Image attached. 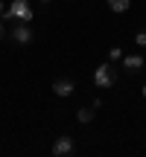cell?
I'll use <instances>...</instances> for the list:
<instances>
[{
    "label": "cell",
    "instance_id": "10",
    "mask_svg": "<svg viewBox=\"0 0 146 157\" xmlns=\"http://www.w3.org/2000/svg\"><path fill=\"white\" fill-rule=\"evenodd\" d=\"M135 44H137V47H146V29H143V32H137V35H135Z\"/></svg>",
    "mask_w": 146,
    "mask_h": 157
},
{
    "label": "cell",
    "instance_id": "13",
    "mask_svg": "<svg viewBox=\"0 0 146 157\" xmlns=\"http://www.w3.org/2000/svg\"><path fill=\"white\" fill-rule=\"evenodd\" d=\"M140 93H143V96H146V84H143V90H140Z\"/></svg>",
    "mask_w": 146,
    "mask_h": 157
},
{
    "label": "cell",
    "instance_id": "8",
    "mask_svg": "<svg viewBox=\"0 0 146 157\" xmlns=\"http://www.w3.org/2000/svg\"><path fill=\"white\" fill-rule=\"evenodd\" d=\"M76 119H79L82 125L94 122V108H79V111H76Z\"/></svg>",
    "mask_w": 146,
    "mask_h": 157
},
{
    "label": "cell",
    "instance_id": "1",
    "mask_svg": "<svg viewBox=\"0 0 146 157\" xmlns=\"http://www.w3.org/2000/svg\"><path fill=\"white\" fill-rule=\"evenodd\" d=\"M3 21H32V9H29V0H12V6L3 12Z\"/></svg>",
    "mask_w": 146,
    "mask_h": 157
},
{
    "label": "cell",
    "instance_id": "2",
    "mask_svg": "<svg viewBox=\"0 0 146 157\" xmlns=\"http://www.w3.org/2000/svg\"><path fill=\"white\" fill-rule=\"evenodd\" d=\"M94 84L96 87H114V84H117V70H114L111 64H99V67L94 70Z\"/></svg>",
    "mask_w": 146,
    "mask_h": 157
},
{
    "label": "cell",
    "instance_id": "9",
    "mask_svg": "<svg viewBox=\"0 0 146 157\" xmlns=\"http://www.w3.org/2000/svg\"><path fill=\"white\" fill-rule=\"evenodd\" d=\"M108 58H111V61H120V58H123V50H120V47H111V50H108Z\"/></svg>",
    "mask_w": 146,
    "mask_h": 157
},
{
    "label": "cell",
    "instance_id": "11",
    "mask_svg": "<svg viewBox=\"0 0 146 157\" xmlns=\"http://www.w3.org/2000/svg\"><path fill=\"white\" fill-rule=\"evenodd\" d=\"M3 12H6V9H3V0H0V17H3Z\"/></svg>",
    "mask_w": 146,
    "mask_h": 157
},
{
    "label": "cell",
    "instance_id": "7",
    "mask_svg": "<svg viewBox=\"0 0 146 157\" xmlns=\"http://www.w3.org/2000/svg\"><path fill=\"white\" fill-rule=\"evenodd\" d=\"M105 3H108V9L117 12V15H123V12L132 9V0H105Z\"/></svg>",
    "mask_w": 146,
    "mask_h": 157
},
{
    "label": "cell",
    "instance_id": "14",
    "mask_svg": "<svg viewBox=\"0 0 146 157\" xmlns=\"http://www.w3.org/2000/svg\"><path fill=\"white\" fill-rule=\"evenodd\" d=\"M41 3H53V0H41Z\"/></svg>",
    "mask_w": 146,
    "mask_h": 157
},
{
    "label": "cell",
    "instance_id": "4",
    "mask_svg": "<svg viewBox=\"0 0 146 157\" xmlns=\"http://www.w3.org/2000/svg\"><path fill=\"white\" fill-rule=\"evenodd\" d=\"M73 90H76V84H73V78H67V76H59L56 82H53V96H59V99L73 96Z\"/></svg>",
    "mask_w": 146,
    "mask_h": 157
},
{
    "label": "cell",
    "instance_id": "5",
    "mask_svg": "<svg viewBox=\"0 0 146 157\" xmlns=\"http://www.w3.org/2000/svg\"><path fill=\"white\" fill-rule=\"evenodd\" d=\"M143 64H146V58L140 56V52H129V56H123V70L129 76H135L137 70H143Z\"/></svg>",
    "mask_w": 146,
    "mask_h": 157
},
{
    "label": "cell",
    "instance_id": "3",
    "mask_svg": "<svg viewBox=\"0 0 146 157\" xmlns=\"http://www.w3.org/2000/svg\"><path fill=\"white\" fill-rule=\"evenodd\" d=\"M32 38H35V32H32V26L26 21H18L12 26V41L15 44H32Z\"/></svg>",
    "mask_w": 146,
    "mask_h": 157
},
{
    "label": "cell",
    "instance_id": "6",
    "mask_svg": "<svg viewBox=\"0 0 146 157\" xmlns=\"http://www.w3.org/2000/svg\"><path fill=\"white\" fill-rule=\"evenodd\" d=\"M73 148H76V143H73V137H67V134H62L53 143V154L56 157H67V154H73Z\"/></svg>",
    "mask_w": 146,
    "mask_h": 157
},
{
    "label": "cell",
    "instance_id": "12",
    "mask_svg": "<svg viewBox=\"0 0 146 157\" xmlns=\"http://www.w3.org/2000/svg\"><path fill=\"white\" fill-rule=\"evenodd\" d=\"M0 35H3V21H0Z\"/></svg>",
    "mask_w": 146,
    "mask_h": 157
}]
</instances>
